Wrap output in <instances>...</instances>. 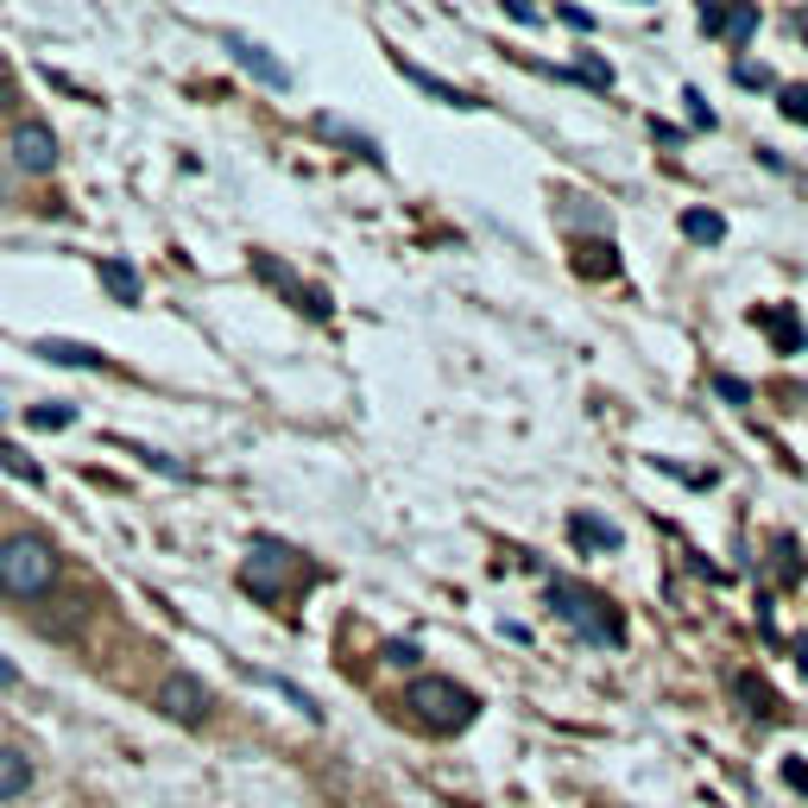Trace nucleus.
I'll return each mask as SVG.
<instances>
[{
  "instance_id": "nucleus-1",
  "label": "nucleus",
  "mask_w": 808,
  "mask_h": 808,
  "mask_svg": "<svg viewBox=\"0 0 808 808\" xmlns=\"http://www.w3.org/2000/svg\"><path fill=\"white\" fill-rule=\"evenodd\" d=\"M57 575H64V562H57V550L45 537H32V530L0 537V594L7 601H45L57 587Z\"/></svg>"
},
{
  "instance_id": "nucleus-2",
  "label": "nucleus",
  "mask_w": 808,
  "mask_h": 808,
  "mask_svg": "<svg viewBox=\"0 0 808 808\" xmlns=\"http://www.w3.org/2000/svg\"><path fill=\"white\" fill-rule=\"evenodd\" d=\"M404 707H411V720L429 727V732H468L480 720V695L461 688L454 676H417L404 688Z\"/></svg>"
},
{
  "instance_id": "nucleus-3",
  "label": "nucleus",
  "mask_w": 808,
  "mask_h": 808,
  "mask_svg": "<svg viewBox=\"0 0 808 808\" xmlns=\"http://www.w3.org/2000/svg\"><path fill=\"white\" fill-rule=\"evenodd\" d=\"M550 606H556V619H569L587 644H626L619 606L601 601L594 587H581V581H550Z\"/></svg>"
},
{
  "instance_id": "nucleus-4",
  "label": "nucleus",
  "mask_w": 808,
  "mask_h": 808,
  "mask_svg": "<svg viewBox=\"0 0 808 808\" xmlns=\"http://www.w3.org/2000/svg\"><path fill=\"white\" fill-rule=\"evenodd\" d=\"M291 569H298V556L284 550L278 537H252L247 562H240V587L259 594V601H278V594H284V581H291Z\"/></svg>"
},
{
  "instance_id": "nucleus-5",
  "label": "nucleus",
  "mask_w": 808,
  "mask_h": 808,
  "mask_svg": "<svg viewBox=\"0 0 808 808\" xmlns=\"http://www.w3.org/2000/svg\"><path fill=\"white\" fill-rule=\"evenodd\" d=\"M209 707H215V695H209V682L190 676V670H177V676L158 682V714L177 720V727H202V720H209Z\"/></svg>"
},
{
  "instance_id": "nucleus-6",
  "label": "nucleus",
  "mask_w": 808,
  "mask_h": 808,
  "mask_svg": "<svg viewBox=\"0 0 808 808\" xmlns=\"http://www.w3.org/2000/svg\"><path fill=\"white\" fill-rule=\"evenodd\" d=\"M13 165H20L25 177H50L57 171V133H50L45 121H20V133H13Z\"/></svg>"
},
{
  "instance_id": "nucleus-7",
  "label": "nucleus",
  "mask_w": 808,
  "mask_h": 808,
  "mask_svg": "<svg viewBox=\"0 0 808 808\" xmlns=\"http://www.w3.org/2000/svg\"><path fill=\"white\" fill-rule=\"evenodd\" d=\"M252 272L266 278V284H278V291H284V298L298 303V310H310L316 323L328 316V298H323V291H316V284H303V278H291V266H278L272 252H252Z\"/></svg>"
},
{
  "instance_id": "nucleus-8",
  "label": "nucleus",
  "mask_w": 808,
  "mask_h": 808,
  "mask_svg": "<svg viewBox=\"0 0 808 808\" xmlns=\"http://www.w3.org/2000/svg\"><path fill=\"white\" fill-rule=\"evenodd\" d=\"M227 50H234V64H240L252 82H266V89H291V64H278L266 45H252L247 32H227Z\"/></svg>"
},
{
  "instance_id": "nucleus-9",
  "label": "nucleus",
  "mask_w": 808,
  "mask_h": 808,
  "mask_svg": "<svg viewBox=\"0 0 808 808\" xmlns=\"http://www.w3.org/2000/svg\"><path fill=\"white\" fill-rule=\"evenodd\" d=\"M569 537H575L581 550H594V556L626 550V530L613 525V518H601V512H569Z\"/></svg>"
},
{
  "instance_id": "nucleus-10",
  "label": "nucleus",
  "mask_w": 808,
  "mask_h": 808,
  "mask_svg": "<svg viewBox=\"0 0 808 808\" xmlns=\"http://www.w3.org/2000/svg\"><path fill=\"white\" fill-rule=\"evenodd\" d=\"M702 32L745 45V38H758V7H702Z\"/></svg>"
},
{
  "instance_id": "nucleus-11",
  "label": "nucleus",
  "mask_w": 808,
  "mask_h": 808,
  "mask_svg": "<svg viewBox=\"0 0 808 808\" xmlns=\"http://www.w3.org/2000/svg\"><path fill=\"white\" fill-rule=\"evenodd\" d=\"M732 695L745 702V714H752V720H777V714H783V707H777V688H771L764 676H752V670H739V676H732Z\"/></svg>"
},
{
  "instance_id": "nucleus-12",
  "label": "nucleus",
  "mask_w": 808,
  "mask_h": 808,
  "mask_svg": "<svg viewBox=\"0 0 808 808\" xmlns=\"http://www.w3.org/2000/svg\"><path fill=\"white\" fill-rule=\"evenodd\" d=\"M752 323L771 328V341H777L783 354L803 348V323H796V310H789V303H764V310H752Z\"/></svg>"
},
{
  "instance_id": "nucleus-13",
  "label": "nucleus",
  "mask_w": 808,
  "mask_h": 808,
  "mask_svg": "<svg viewBox=\"0 0 808 808\" xmlns=\"http://www.w3.org/2000/svg\"><path fill=\"white\" fill-rule=\"evenodd\" d=\"M32 354H45L50 367H96V373L108 367V354H101V348H89V341H57V335H45Z\"/></svg>"
},
{
  "instance_id": "nucleus-14",
  "label": "nucleus",
  "mask_w": 808,
  "mask_h": 808,
  "mask_svg": "<svg viewBox=\"0 0 808 808\" xmlns=\"http://www.w3.org/2000/svg\"><path fill=\"white\" fill-rule=\"evenodd\" d=\"M96 278L114 303H139V272H133L126 259H96Z\"/></svg>"
},
{
  "instance_id": "nucleus-15",
  "label": "nucleus",
  "mask_w": 808,
  "mask_h": 808,
  "mask_svg": "<svg viewBox=\"0 0 808 808\" xmlns=\"http://www.w3.org/2000/svg\"><path fill=\"white\" fill-rule=\"evenodd\" d=\"M25 789H32V758L20 745H0V803H13Z\"/></svg>"
},
{
  "instance_id": "nucleus-16",
  "label": "nucleus",
  "mask_w": 808,
  "mask_h": 808,
  "mask_svg": "<svg viewBox=\"0 0 808 808\" xmlns=\"http://www.w3.org/2000/svg\"><path fill=\"white\" fill-rule=\"evenodd\" d=\"M399 70L411 76L417 89H429V96H436V101H449V108H486V101H480V96H468V89H454V82H442V76L417 70V64H404V57H399Z\"/></svg>"
},
{
  "instance_id": "nucleus-17",
  "label": "nucleus",
  "mask_w": 808,
  "mask_h": 808,
  "mask_svg": "<svg viewBox=\"0 0 808 808\" xmlns=\"http://www.w3.org/2000/svg\"><path fill=\"white\" fill-rule=\"evenodd\" d=\"M682 234L695 247H714V240H727V215L720 209H682Z\"/></svg>"
},
{
  "instance_id": "nucleus-18",
  "label": "nucleus",
  "mask_w": 808,
  "mask_h": 808,
  "mask_svg": "<svg viewBox=\"0 0 808 808\" xmlns=\"http://www.w3.org/2000/svg\"><path fill=\"white\" fill-rule=\"evenodd\" d=\"M581 259H575V272L581 278H613L619 272V247H613V240H581Z\"/></svg>"
},
{
  "instance_id": "nucleus-19",
  "label": "nucleus",
  "mask_w": 808,
  "mask_h": 808,
  "mask_svg": "<svg viewBox=\"0 0 808 808\" xmlns=\"http://www.w3.org/2000/svg\"><path fill=\"white\" fill-rule=\"evenodd\" d=\"M25 424L32 429H64V424H76V404H32Z\"/></svg>"
},
{
  "instance_id": "nucleus-20",
  "label": "nucleus",
  "mask_w": 808,
  "mask_h": 808,
  "mask_svg": "<svg viewBox=\"0 0 808 808\" xmlns=\"http://www.w3.org/2000/svg\"><path fill=\"white\" fill-rule=\"evenodd\" d=\"M0 468H7V474H20L25 486H38V480H45V468H38V461H25V454L7 449V442H0Z\"/></svg>"
},
{
  "instance_id": "nucleus-21",
  "label": "nucleus",
  "mask_w": 808,
  "mask_h": 808,
  "mask_svg": "<svg viewBox=\"0 0 808 808\" xmlns=\"http://www.w3.org/2000/svg\"><path fill=\"white\" fill-rule=\"evenodd\" d=\"M682 101H688V126H707V133L720 126V114L707 108V96H702V89H682Z\"/></svg>"
},
{
  "instance_id": "nucleus-22",
  "label": "nucleus",
  "mask_w": 808,
  "mask_h": 808,
  "mask_svg": "<svg viewBox=\"0 0 808 808\" xmlns=\"http://www.w3.org/2000/svg\"><path fill=\"white\" fill-rule=\"evenodd\" d=\"M575 76H581V82H594V89H613V64H601L594 50H587V57L575 64Z\"/></svg>"
},
{
  "instance_id": "nucleus-23",
  "label": "nucleus",
  "mask_w": 808,
  "mask_h": 808,
  "mask_svg": "<svg viewBox=\"0 0 808 808\" xmlns=\"http://www.w3.org/2000/svg\"><path fill=\"white\" fill-rule=\"evenodd\" d=\"M777 108H783V121L808 126V89H783V96H777Z\"/></svg>"
},
{
  "instance_id": "nucleus-24",
  "label": "nucleus",
  "mask_w": 808,
  "mask_h": 808,
  "mask_svg": "<svg viewBox=\"0 0 808 808\" xmlns=\"http://www.w3.org/2000/svg\"><path fill=\"white\" fill-rule=\"evenodd\" d=\"M732 82H739V89H771V70H764V64H745V57H739V64H732Z\"/></svg>"
},
{
  "instance_id": "nucleus-25",
  "label": "nucleus",
  "mask_w": 808,
  "mask_h": 808,
  "mask_svg": "<svg viewBox=\"0 0 808 808\" xmlns=\"http://www.w3.org/2000/svg\"><path fill=\"white\" fill-rule=\"evenodd\" d=\"M714 385H720V399H727V404H752V385H745V379L720 373V379H714Z\"/></svg>"
},
{
  "instance_id": "nucleus-26",
  "label": "nucleus",
  "mask_w": 808,
  "mask_h": 808,
  "mask_svg": "<svg viewBox=\"0 0 808 808\" xmlns=\"http://www.w3.org/2000/svg\"><path fill=\"white\" fill-rule=\"evenodd\" d=\"M783 783H789L796 796H808V764L803 758H783Z\"/></svg>"
},
{
  "instance_id": "nucleus-27",
  "label": "nucleus",
  "mask_w": 808,
  "mask_h": 808,
  "mask_svg": "<svg viewBox=\"0 0 808 808\" xmlns=\"http://www.w3.org/2000/svg\"><path fill=\"white\" fill-rule=\"evenodd\" d=\"M556 20L575 25V32H594V13H587V7H556Z\"/></svg>"
},
{
  "instance_id": "nucleus-28",
  "label": "nucleus",
  "mask_w": 808,
  "mask_h": 808,
  "mask_svg": "<svg viewBox=\"0 0 808 808\" xmlns=\"http://www.w3.org/2000/svg\"><path fill=\"white\" fill-rule=\"evenodd\" d=\"M385 663H399V670H411V663H417V644H399V638H392V644H385Z\"/></svg>"
},
{
  "instance_id": "nucleus-29",
  "label": "nucleus",
  "mask_w": 808,
  "mask_h": 808,
  "mask_svg": "<svg viewBox=\"0 0 808 808\" xmlns=\"http://www.w3.org/2000/svg\"><path fill=\"white\" fill-rule=\"evenodd\" d=\"M0 688H20V670H13L7 656H0Z\"/></svg>"
},
{
  "instance_id": "nucleus-30",
  "label": "nucleus",
  "mask_w": 808,
  "mask_h": 808,
  "mask_svg": "<svg viewBox=\"0 0 808 808\" xmlns=\"http://www.w3.org/2000/svg\"><path fill=\"white\" fill-rule=\"evenodd\" d=\"M803 38H808V20H803Z\"/></svg>"
}]
</instances>
